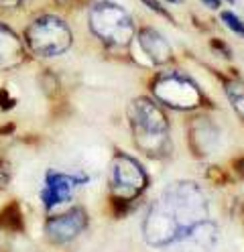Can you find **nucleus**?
Listing matches in <instances>:
<instances>
[{
	"label": "nucleus",
	"mask_w": 244,
	"mask_h": 252,
	"mask_svg": "<svg viewBox=\"0 0 244 252\" xmlns=\"http://www.w3.org/2000/svg\"><path fill=\"white\" fill-rule=\"evenodd\" d=\"M208 218L209 206L204 189L193 181H173L146 210L142 238L149 246L163 250Z\"/></svg>",
	"instance_id": "1"
},
{
	"label": "nucleus",
	"mask_w": 244,
	"mask_h": 252,
	"mask_svg": "<svg viewBox=\"0 0 244 252\" xmlns=\"http://www.w3.org/2000/svg\"><path fill=\"white\" fill-rule=\"evenodd\" d=\"M128 124L140 153L151 159H165L171 153L169 120L157 100L135 98L128 104Z\"/></svg>",
	"instance_id": "2"
},
{
	"label": "nucleus",
	"mask_w": 244,
	"mask_h": 252,
	"mask_svg": "<svg viewBox=\"0 0 244 252\" xmlns=\"http://www.w3.org/2000/svg\"><path fill=\"white\" fill-rule=\"evenodd\" d=\"M88 27L92 35L110 49H128L137 35L130 12L114 0H98L90 6Z\"/></svg>",
	"instance_id": "3"
},
{
	"label": "nucleus",
	"mask_w": 244,
	"mask_h": 252,
	"mask_svg": "<svg viewBox=\"0 0 244 252\" xmlns=\"http://www.w3.org/2000/svg\"><path fill=\"white\" fill-rule=\"evenodd\" d=\"M25 45L37 57H59L71 49L73 33L57 14H39L25 29Z\"/></svg>",
	"instance_id": "4"
},
{
	"label": "nucleus",
	"mask_w": 244,
	"mask_h": 252,
	"mask_svg": "<svg viewBox=\"0 0 244 252\" xmlns=\"http://www.w3.org/2000/svg\"><path fill=\"white\" fill-rule=\"evenodd\" d=\"M151 94L161 106L177 112H191L206 104V94L202 88L181 71L157 73L151 82Z\"/></svg>",
	"instance_id": "5"
},
{
	"label": "nucleus",
	"mask_w": 244,
	"mask_h": 252,
	"mask_svg": "<svg viewBox=\"0 0 244 252\" xmlns=\"http://www.w3.org/2000/svg\"><path fill=\"white\" fill-rule=\"evenodd\" d=\"M149 187V175L133 155L116 151L110 163V193L116 206H126L139 199Z\"/></svg>",
	"instance_id": "6"
},
{
	"label": "nucleus",
	"mask_w": 244,
	"mask_h": 252,
	"mask_svg": "<svg viewBox=\"0 0 244 252\" xmlns=\"http://www.w3.org/2000/svg\"><path fill=\"white\" fill-rule=\"evenodd\" d=\"M88 228V214L84 208H71L59 216H53L45 224V236L53 244H68Z\"/></svg>",
	"instance_id": "7"
},
{
	"label": "nucleus",
	"mask_w": 244,
	"mask_h": 252,
	"mask_svg": "<svg viewBox=\"0 0 244 252\" xmlns=\"http://www.w3.org/2000/svg\"><path fill=\"white\" fill-rule=\"evenodd\" d=\"M86 175H71V173H61V171H47L45 175V187L41 189V201L45 210H53L61 203L70 201L75 187L86 183Z\"/></svg>",
	"instance_id": "8"
},
{
	"label": "nucleus",
	"mask_w": 244,
	"mask_h": 252,
	"mask_svg": "<svg viewBox=\"0 0 244 252\" xmlns=\"http://www.w3.org/2000/svg\"><path fill=\"white\" fill-rule=\"evenodd\" d=\"M218 236H220L218 224L208 218L163 250H167V252H211L218 242Z\"/></svg>",
	"instance_id": "9"
},
{
	"label": "nucleus",
	"mask_w": 244,
	"mask_h": 252,
	"mask_svg": "<svg viewBox=\"0 0 244 252\" xmlns=\"http://www.w3.org/2000/svg\"><path fill=\"white\" fill-rule=\"evenodd\" d=\"M135 39L139 41L140 51L149 57L153 65H169L173 61V47L165 39V35H161L155 27H140L137 31Z\"/></svg>",
	"instance_id": "10"
},
{
	"label": "nucleus",
	"mask_w": 244,
	"mask_h": 252,
	"mask_svg": "<svg viewBox=\"0 0 244 252\" xmlns=\"http://www.w3.org/2000/svg\"><path fill=\"white\" fill-rule=\"evenodd\" d=\"M189 143L198 157H209L220 145V130L211 124V120L198 118L189 128Z\"/></svg>",
	"instance_id": "11"
},
{
	"label": "nucleus",
	"mask_w": 244,
	"mask_h": 252,
	"mask_svg": "<svg viewBox=\"0 0 244 252\" xmlns=\"http://www.w3.org/2000/svg\"><path fill=\"white\" fill-rule=\"evenodd\" d=\"M25 61V43L14 31L0 23V71L14 69Z\"/></svg>",
	"instance_id": "12"
},
{
	"label": "nucleus",
	"mask_w": 244,
	"mask_h": 252,
	"mask_svg": "<svg viewBox=\"0 0 244 252\" xmlns=\"http://www.w3.org/2000/svg\"><path fill=\"white\" fill-rule=\"evenodd\" d=\"M224 92H226V98L230 102V106L234 108V112L244 120V80H238V77L226 80Z\"/></svg>",
	"instance_id": "13"
},
{
	"label": "nucleus",
	"mask_w": 244,
	"mask_h": 252,
	"mask_svg": "<svg viewBox=\"0 0 244 252\" xmlns=\"http://www.w3.org/2000/svg\"><path fill=\"white\" fill-rule=\"evenodd\" d=\"M0 224H2L6 230L10 232H23L25 226H23V214H21V208L16 206V201H12L10 206H6L0 214Z\"/></svg>",
	"instance_id": "14"
},
{
	"label": "nucleus",
	"mask_w": 244,
	"mask_h": 252,
	"mask_svg": "<svg viewBox=\"0 0 244 252\" xmlns=\"http://www.w3.org/2000/svg\"><path fill=\"white\" fill-rule=\"evenodd\" d=\"M220 21L232 31L234 35H238L240 39H244V21L232 10H220Z\"/></svg>",
	"instance_id": "15"
},
{
	"label": "nucleus",
	"mask_w": 244,
	"mask_h": 252,
	"mask_svg": "<svg viewBox=\"0 0 244 252\" xmlns=\"http://www.w3.org/2000/svg\"><path fill=\"white\" fill-rule=\"evenodd\" d=\"M139 2H142V6H146L151 12H155L157 17H161V19H165L167 23H173V25H177V21H175V17L173 14L165 8V4L161 2V0H139Z\"/></svg>",
	"instance_id": "16"
},
{
	"label": "nucleus",
	"mask_w": 244,
	"mask_h": 252,
	"mask_svg": "<svg viewBox=\"0 0 244 252\" xmlns=\"http://www.w3.org/2000/svg\"><path fill=\"white\" fill-rule=\"evenodd\" d=\"M211 47H214V49H218V53H222L224 57H228L230 59L232 57V51H230V47H228L224 41H220V39H211V43H209Z\"/></svg>",
	"instance_id": "17"
},
{
	"label": "nucleus",
	"mask_w": 244,
	"mask_h": 252,
	"mask_svg": "<svg viewBox=\"0 0 244 252\" xmlns=\"http://www.w3.org/2000/svg\"><path fill=\"white\" fill-rule=\"evenodd\" d=\"M8 181H10V165L0 159V185H4Z\"/></svg>",
	"instance_id": "18"
},
{
	"label": "nucleus",
	"mask_w": 244,
	"mask_h": 252,
	"mask_svg": "<svg viewBox=\"0 0 244 252\" xmlns=\"http://www.w3.org/2000/svg\"><path fill=\"white\" fill-rule=\"evenodd\" d=\"M27 0H0V8H19Z\"/></svg>",
	"instance_id": "19"
},
{
	"label": "nucleus",
	"mask_w": 244,
	"mask_h": 252,
	"mask_svg": "<svg viewBox=\"0 0 244 252\" xmlns=\"http://www.w3.org/2000/svg\"><path fill=\"white\" fill-rule=\"evenodd\" d=\"M200 2L208 8V10H220V4H222V0H200Z\"/></svg>",
	"instance_id": "20"
},
{
	"label": "nucleus",
	"mask_w": 244,
	"mask_h": 252,
	"mask_svg": "<svg viewBox=\"0 0 244 252\" xmlns=\"http://www.w3.org/2000/svg\"><path fill=\"white\" fill-rule=\"evenodd\" d=\"M234 169H236V173L244 179V157H240L238 161H234Z\"/></svg>",
	"instance_id": "21"
},
{
	"label": "nucleus",
	"mask_w": 244,
	"mask_h": 252,
	"mask_svg": "<svg viewBox=\"0 0 244 252\" xmlns=\"http://www.w3.org/2000/svg\"><path fill=\"white\" fill-rule=\"evenodd\" d=\"M55 4H59V6H73V4H77L79 0H53Z\"/></svg>",
	"instance_id": "22"
},
{
	"label": "nucleus",
	"mask_w": 244,
	"mask_h": 252,
	"mask_svg": "<svg viewBox=\"0 0 244 252\" xmlns=\"http://www.w3.org/2000/svg\"><path fill=\"white\" fill-rule=\"evenodd\" d=\"M185 0H165V4H175V6H181Z\"/></svg>",
	"instance_id": "23"
},
{
	"label": "nucleus",
	"mask_w": 244,
	"mask_h": 252,
	"mask_svg": "<svg viewBox=\"0 0 244 252\" xmlns=\"http://www.w3.org/2000/svg\"><path fill=\"white\" fill-rule=\"evenodd\" d=\"M226 4H236V0H224Z\"/></svg>",
	"instance_id": "24"
}]
</instances>
